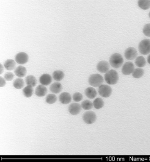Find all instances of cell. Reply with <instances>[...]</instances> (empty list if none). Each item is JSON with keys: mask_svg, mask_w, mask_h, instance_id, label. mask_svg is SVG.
Instances as JSON below:
<instances>
[{"mask_svg": "<svg viewBox=\"0 0 150 162\" xmlns=\"http://www.w3.org/2000/svg\"><path fill=\"white\" fill-rule=\"evenodd\" d=\"M104 79L109 85H115L117 84L119 80V75L117 71L114 70H110L105 73Z\"/></svg>", "mask_w": 150, "mask_h": 162, "instance_id": "6da1fadb", "label": "cell"}, {"mask_svg": "<svg viewBox=\"0 0 150 162\" xmlns=\"http://www.w3.org/2000/svg\"><path fill=\"white\" fill-rule=\"evenodd\" d=\"M124 64V59L122 56L119 53H113L110 58V66L118 69L121 67Z\"/></svg>", "mask_w": 150, "mask_h": 162, "instance_id": "7a4b0ae2", "label": "cell"}, {"mask_svg": "<svg viewBox=\"0 0 150 162\" xmlns=\"http://www.w3.org/2000/svg\"><path fill=\"white\" fill-rule=\"evenodd\" d=\"M104 79L103 76L99 74H93L91 75L89 79L88 82L92 87H99L103 84Z\"/></svg>", "mask_w": 150, "mask_h": 162, "instance_id": "3957f363", "label": "cell"}, {"mask_svg": "<svg viewBox=\"0 0 150 162\" xmlns=\"http://www.w3.org/2000/svg\"><path fill=\"white\" fill-rule=\"evenodd\" d=\"M138 50L140 53L146 55L150 53V40L145 39L140 42L138 46Z\"/></svg>", "mask_w": 150, "mask_h": 162, "instance_id": "277c9868", "label": "cell"}, {"mask_svg": "<svg viewBox=\"0 0 150 162\" xmlns=\"http://www.w3.org/2000/svg\"><path fill=\"white\" fill-rule=\"evenodd\" d=\"M99 95L104 98H108L112 93V89L110 86L107 85L102 84L98 87Z\"/></svg>", "mask_w": 150, "mask_h": 162, "instance_id": "5b68a950", "label": "cell"}, {"mask_svg": "<svg viewBox=\"0 0 150 162\" xmlns=\"http://www.w3.org/2000/svg\"><path fill=\"white\" fill-rule=\"evenodd\" d=\"M83 119L86 124H93L97 120V115L93 111H89L83 114Z\"/></svg>", "mask_w": 150, "mask_h": 162, "instance_id": "8992f818", "label": "cell"}, {"mask_svg": "<svg viewBox=\"0 0 150 162\" xmlns=\"http://www.w3.org/2000/svg\"><path fill=\"white\" fill-rule=\"evenodd\" d=\"M138 55L137 50L136 48L132 47H130L125 52V57L126 59L128 61H133V59L136 58Z\"/></svg>", "mask_w": 150, "mask_h": 162, "instance_id": "52a82bcc", "label": "cell"}, {"mask_svg": "<svg viewBox=\"0 0 150 162\" xmlns=\"http://www.w3.org/2000/svg\"><path fill=\"white\" fill-rule=\"evenodd\" d=\"M29 56L25 52H20L15 56V61L19 64H24L28 61Z\"/></svg>", "mask_w": 150, "mask_h": 162, "instance_id": "ba28073f", "label": "cell"}, {"mask_svg": "<svg viewBox=\"0 0 150 162\" xmlns=\"http://www.w3.org/2000/svg\"><path fill=\"white\" fill-rule=\"evenodd\" d=\"M135 69V66L133 62H127L123 65L121 72L125 75H129L133 73Z\"/></svg>", "mask_w": 150, "mask_h": 162, "instance_id": "9c48e42d", "label": "cell"}, {"mask_svg": "<svg viewBox=\"0 0 150 162\" xmlns=\"http://www.w3.org/2000/svg\"><path fill=\"white\" fill-rule=\"evenodd\" d=\"M110 68V64L106 61H101L97 64V70L102 73L107 72V71H109Z\"/></svg>", "mask_w": 150, "mask_h": 162, "instance_id": "30bf717a", "label": "cell"}, {"mask_svg": "<svg viewBox=\"0 0 150 162\" xmlns=\"http://www.w3.org/2000/svg\"><path fill=\"white\" fill-rule=\"evenodd\" d=\"M82 107L81 105L78 103H73L69 105L68 107V111L71 115L76 116L79 114L81 112Z\"/></svg>", "mask_w": 150, "mask_h": 162, "instance_id": "8fae6325", "label": "cell"}, {"mask_svg": "<svg viewBox=\"0 0 150 162\" xmlns=\"http://www.w3.org/2000/svg\"><path fill=\"white\" fill-rule=\"evenodd\" d=\"M59 100L62 104L67 105L69 104L71 101V97L69 93L64 92L60 95Z\"/></svg>", "mask_w": 150, "mask_h": 162, "instance_id": "7c38bea8", "label": "cell"}, {"mask_svg": "<svg viewBox=\"0 0 150 162\" xmlns=\"http://www.w3.org/2000/svg\"><path fill=\"white\" fill-rule=\"evenodd\" d=\"M40 82L42 85L44 86H48L52 81V76L48 74H43L39 79Z\"/></svg>", "mask_w": 150, "mask_h": 162, "instance_id": "4fadbf2b", "label": "cell"}, {"mask_svg": "<svg viewBox=\"0 0 150 162\" xmlns=\"http://www.w3.org/2000/svg\"><path fill=\"white\" fill-rule=\"evenodd\" d=\"M48 90L46 87L43 85H40L37 87L35 90V94L38 97L44 96L47 94Z\"/></svg>", "mask_w": 150, "mask_h": 162, "instance_id": "5bb4252c", "label": "cell"}, {"mask_svg": "<svg viewBox=\"0 0 150 162\" xmlns=\"http://www.w3.org/2000/svg\"><path fill=\"white\" fill-rule=\"evenodd\" d=\"M63 89L62 85L59 82H55L50 86V91L54 94H59L62 91Z\"/></svg>", "mask_w": 150, "mask_h": 162, "instance_id": "9a60e30c", "label": "cell"}, {"mask_svg": "<svg viewBox=\"0 0 150 162\" xmlns=\"http://www.w3.org/2000/svg\"><path fill=\"white\" fill-rule=\"evenodd\" d=\"M15 74L19 78L25 77L27 74V69L24 66H18L15 70Z\"/></svg>", "mask_w": 150, "mask_h": 162, "instance_id": "2e32d148", "label": "cell"}, {"mask_svg": "<svg viewBox=\"0 0 150 162\" xmlns=\"http://www.w3.org/2000/svg\"><path fill=\"white\" fill-rule=\"evenodd\" d=\"M85 95L88 98L93 99L97 96V92L96 90L92 87H88L85 91Z\"/></svg>", "mask_w": 150, "mask_h": 162, "instance_id": "e0dca14e", "label": "cell"}, {"mask_svg": "<svg viewBox=\"0 0 150 162\" xmlns=\"http://www.w3.org/2000/svg\"><path fill=\"white\" fill-rule=\"evenodd\" d=\"M4 67L7 70L10 71L15 69L16 67V62L14 60L9 59L5 61L4 64Z\"/></svg>", "mask_w": 150, "mask_h": 162, "instance_id": "ac0fdd59", "label": "cell"}, {"mask_svg": "<svg viewBox=\"0 0 150 162\" xmlns=\"http://www.w3.org/2000/svg\"><path fill=\"white\" fill-rule=\"evenodd\" d=\"M138 5L143 10H148L150 8V0H138Z\"/></svg>", "mask_w": 150, "mask_h": 162, "instance_id": "d6986e66", "label": "cell"}, {"mask_svg": "<svg viewBox=\"0 0 150 162\" xmlns=\"http://www.w3.org/2000/svg\"><path fill=\"white\" fill-rule=\"evenodd\" d=\"M25 82L24 79L21 78H18L13 82V86L16 89L21 90L24 87Z\"/></svg>", "mask_w": 150, "mask_h": 162, "instance_id": "ffe728a7", "label": "cell"}, {"mask_svg": "<svg viewBox=\"0 0 150 162\" xmlns=\"http://www.w3.org/2000/svg\"><path fill=\"white\" fill-rule=\"evenodd\" d=\"M64 73L60 70H56L53 73V78L57 82L62 81L64 79Z\"/></svg>", "mask_w": 150, "mask_h": 162, "instance_id": "44dd1931", "label": "cell"}, {"mask_svg": "<svg viewBox=\"0 0 150 162\" xmlns=\"http://www.w3.org/2000/svg\"><path fill=\"white\" fill-rule=\"evenodd\" d=\"M26 83L27 85L35 87L37 83L36 78L33 75H28L26 78Z\"/></svg>", "mask_w": 150, "mask_h": 162, "instance_id": "7402d4cb", "label": "cell"}, {"mask_svg": "<svg viewBox=\"0 0 150 162\" xmlns=\"http://www.w3.org/2000/svg\"><path fill=\"white\" fill-rule=\"evenodd\" d=\"M33 87L32 86L27 85L23 89V94L26 98H30L33 96Z\"/></svg>", "mask_w": 150, "mask_h": 162, "instance_id": "603a6c76", "label": "cell"}, {"mask_svg": "<svg viewBox=\"0 0 150 162\" xmlns=\"http://www.w3.org/2000/svg\"><path fill=\"white\" fill-rule=\"evenodd\" d=\"M135 64H136V66L139 68L143 67L146 65L145 59L142 56H138L136 58Z\"/></svg>", "mask_w": 150, "mask_h": 162, "instance_id": "cb8c5ba5", "label": "cell"}, {"mask_svg": "<svg viewBox=\"0 0 150 162\" xmlns=\"http://www.w3.org/2000/svg\"><path fill=\"white\" fill-rule=\"evenodd\" d=\"M93 106L96 109H100L104 106V102L102 98H97L93 102Z\"/></svg>", "mask_w": 150, "mask_h": 162, "instance_id": "d4e9b609", "label": "cell"}, {"mask_svg": "<svg viewBox=\"0 0 150 162\" xmlns=\"http://www.w3.org/2000/svg\"><path fill=\"white\" fill-rule=\"evenodd\" d=\"M144 73V70L141 68H138L135 69V70L132 73L133 74L132 75L133 78L136 79H140L143 76Z\"/></svg>", "mask_w": 150, "mask_h": 162, "instance_id": "484cf974", "label": "cell"}, {"mask_svg": "<svg viewBox=\"0 0 150 162\" xmlns=\"http://www.w3.org/2000/svg\"><path fill=\"white\" fill-rule=\"evenodd\" d=\"M82 108L85 110H90L93 108V104L90 100H86L81 103Z\"/></svg>", "mask_w": 150, "mask_h": 162, "instance_id": "4316f807", "label": "cell"}, {"mask_svg": "<svg viewBox=\"0 0 150 162\" xmlns=\"http://www.w3.org/2000/svg\"><path fill=\"white\" fill-rule=\"evenodd\" d=\"M57 97L54 94H48L46 97V102L50 105L54 104L57 101Z\"/></svg>", "mask_w": 150, "mask_h": 162, "instance_id": "83f0119b", "label": "cell"}, {"mask_svg": "<svg viewBox=\"0 0 150 162\" xmlns=\"http://www.w3.org/2000/svg\"><path fill=\"white\" fill-rule=\"evenodd\" d=\"M73 99L74 101L76 102L80 101L83 100V95H82L81 93H78V92L75 93L74 94V95H73Z\"/></svg>", "mask_w": 150, "mask_h": 162, "instance_id": "f1b7e54d", "label": "cell"}, {"mask_svg": "<svg viewBox=\"0 0 150 162\" xmlns=\"http://www.w3.org/2000/svg\"><path fill=\"white\" fill-rule=\"evenodd\" d=\"M143 33L145 36L150 37V24H148L144 26Z\"/></svg>", "mask_w": 150, "mask_h": 162, "instance_id": "f546056e", "label": "cell"}, {"mask_svg": "<svg viewBox=\"0 0 150 162\" xmlns=\"http://www.w3.org/2000/svg\"><path fill=\"white\" fill-rule=\"evenodd\" d=\"M14 74L12 72H7L4 75V79H6V81H12L14 79Z\"/></svg>", "mask_w": 150, "mask_h": 162, "instance_id": "4dcf8cb0", "label": "cell"}, {"mask_svg": "<svg viewBox=\"0 0 150 162\" xmlns=\"http://www.w3.org/2000/svg\"><path fill=\"white\" fill-rule=\"evenodd\" d=\"M6 79L4 78H2V76L0 77V86L3 87L6 85Z\"/></svg>", "mask_w": 150, "mask_h": 162, "instance_id": "1f68e13d", "label": "cell"}, {"mask_svg": "<svg viewBox=\"0 0 150 162\" xmlns=\"http://www.w3.org/2000/svg\"><path fill=\"white\" fill-rule=\"evenodd\" d=\"M3 68L4 67L2 64H0V74H2L3 72Z\"/></svg>", "mask_w": 150, "mask_h": 162, "instance_id": "d6a6232c", "label": "cell"}, {"mask_svg": "<svg viewBox=\"0 0 150 162\" xmlns=\"http://www.w3.org/2000/svg\"><path fill=\"white\" fill-rule=\"evenodd\" d=\"M147 61H148V64H150V54H149L148 56V58H147Z\"/></svg>", "mask_w": 150, "mask_h": 162, "instance_id": "836d02e7", "label": "cell"}, {"mask_svg": "<svg viewBox=\"0 0 150 162\" xmlns=\"http://www.w3.org/2000/svg\"><path fill=\"white\" fill-rule=\"evenodd\" d=\"M148 17H149L150 18V12H149V13H148Z\"/></svg>", "mask_w": 150, "mask_h": 162, "instance_id": "e575fe53", "label": "cell"}]
</instances>
